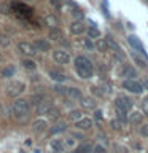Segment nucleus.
<instances>
[{"mask_svg":"<svg viewBox=\"0 0 148 153\" xmlns=\"http://www.w3.org/2000/svg\"><path fill=\"white\" fill-rule=\"evenodd\" d=\"M95 48H97L99 51H102V53H105V51H108V43H107V40H97V43H95Z\"/></svg>","mask_w":148,"mask_h":153,"instance_id":"obj_22","label":"nucleus"},{"mask_svg":"<svg viewBox=\"0 0 148 153\" xmlns=\"http://www.w3.org/2000/svg\"><path fill=\"white\" fill-rule=\"evenodd\" d=\"M147 2H148V0H147Z\"/></svg>","mask_w":148,"mask_h":153,"instance_id":"obj_44","label":"nucleus"},{"mask_svg":"<svg viewBox=\"0 0 148 153\" xmlns=\"http://www.w3.org/2000/svg\"><path fill=\"white\" fill-rule=\"evenodd\" d=\"M29 108H30V102L26 99H18L16 102L13 104V113L21 117V115H27Z\"/></svg>","mask_w":148,"mask_h":153,"instance_id":"obj_2","label":"nucleus"},{"mask_svg":"<svg viewBox=\"0 0 148 153\" xmlns=\"http://www.w3.org/2000/svg\"><path fill=\"white\" fill-rule=\"evenodd\" d=\"M35 48L38 51H50V42H46V40H43V38H38V40L35 42Z\"/></svg>","mask_w":148,"mask_h":153,"instance_id":"obj_13","label":"nucleus"},{"mask_svg":"<svg viewBox=\"0 0 148 153\" xmlns=\"http://www.w3.org/2000/svg\"><path fill=\"white\" fill-rule=\"evenodd\" d=\"M123 88L127 89L129 93H134V94H140L143 91V85L140 83V81L134 80V78H127L126 81L123 83Z\"/></svg>","mask_w":148,"mask_h":153,"instance_id":"obj_3","label":"nucleus"},{"mask_svg":"<svg viewBox=\"0 0 148 153\" xmlns=\"http://www.w3.org/2000/svg\"><path fill=\"white\" fill-rule=\"evenodd\" d=\"M0 59H2V54H0Z\"/></svg>","mask_w":148,"mask_h":153,"instance_id":"obj_43","label":"nucleus"},{"mask_svg":"<svg viewBox=\"0 0 148 153\" xmlns=\"http://www.w3.org/2000/svg\"><path fill=\"white\" fill-rule=\"evenodd\" d=\"M84 45L88 46V48H92V43H91L89 40H86V42H84Z\"/></svg>","mask_w":148,"mask_h":153,"instance_id":"obj_40","label":"nucleus"},{"mask_svg":"<svg viewBox=\"0 0 148 153\" xmlns=\"http://www.w3.org/2000/svg\"><path fill=\"white\" fill-rule=\"evenodd\" d=\"M140 134L145 136V137H148V124H143V126L140 128Z\"/></svg>","mask_w":148,"mask_h":153,"instance_id":"obj_35","label":"nucleus"},{"mask_svg":"<svg viewBox=\"0 0 148 153\" xmlns=\"http://www.w3.org/2000/svg\"><path fill=\"white\" fill-rule=\"evenodd\" d=\"M50 76H51L54 81H64V80H65V75L61 74V72H57V70H51V72H50Z\"/></svg>","mask_w":148,"mask_h":153,"instance_id":"obj_21","label":"nucleus"},{"mask_svg":"<svg viewBox=\"0 0 148 153\" xmlns=\"http://www.w3.org/2000/svg\"><path fill=\"white\" fill-rule=\"evenodd\" d=\"M95 117H97V120H102V113L97 110V112H95Z\"/></svg>","mask_w":148,"mask_h":153,"instance_id":"obj_41","label":"nucleus"},{"mask_svg":"<svg viewBox=\"0 0 148 153\" xmlns=\"http://www.w3.org/2000/svg\"><path fill=\"white\" fill-rule=\"evenodd\" d=\"M88 35H89V38H99L100 32H99V29L95 27V26H91L88 29Z\"/></svg>","mask_w":148,"mask_h":153,"instance_id":"obj_25","label":"nucleus"},{"mask_svg":"<svg viewBox=\"0 0 148 153\" xmlns=\"http://www.w3.org/2000/svg\"><path fill=\"white\" fill-rule=\"evenodd\" d=\"M75 126L78 129H81V131H86V129H89L92 126V121L89 118H80L78 121H75Z\"/></svg>","mask_w":148,"mask_h":153,"instance_id":"obj_10","label":"nucleus"},{"mask_svg":"<svg viewBox=\"0 0 148 153\" xmlns=\"http://www.w3.org/2000/svg\"><path fill=\"white\" fill-rule=\"evenodd\" d=\"M73 16L80 19V18H83V13H81V11H78V10H75V13H73Z\"/></svg>","mask_w":148,"mask_h":153,"instance_id":"obj_38","label":"nucleus"},{"mask_svg":"<svg viewBox=\"0 0 148 153\" xmlns=\"http://www.w3.org/2000/svg\"><path fill=\"white\" fill-rule=\"evenodd\" d=\"M76 153H89L91 152V145L89 143H84V145H80L78 148L75 150Z\"/></svg>","mask_w":148,"mask_h":153,"instance_id":"obj_29","label":"nucleus"},{"mask_svg":"<svg viewBox=\"0 0 148 153\" xmlns=\"http://www.w3.org/2000/svg\"><path fill=\"white\" fill-rule=\"evenodd\" d=\"M8 45H10L8 35H0V46H8Z\"/></svg>","mask_w":148,"mask_h":153,"instance_id":"obj_31","label":"nucleus"},{"mask_svg":"<svg viewBox=\"0 0 148 153\" xmlns=\"http://www.w3.org/2000/svg\"><path fill=\"white\" fill-rule=\"evenodd\" d=\"M46 115H48V117H50L51 120H57V118L61 117V112H59V110H57L56 107H51V108H50V112H48Z\"/></svg>","mask_w":148,"mask_h":153,"instance_id":"obj_26","label":"nucleus"},{"mask_svg":"<svg viewBox=\"0 0 148 153\" xmlns=\"http://www.w3.org/2000/svg\"><path fill=\"white\" fill-rule=\"evenodd\" d=\"M92 93H94V94H97V96H104V94H105L104 91H100V88H95V86L92 88Z\"/></svg>","mask_w":148,"mask_h":153,"instance_id":"obj_36","label":"nucleus"},{"mask_svg":"<svg viewBox=\"0 0 148 153\" xmlns=\"http://www.w3.org/2000/svg\"><path fill=\"white\" fill-rule=\"evenodd\" d=\"M24 89H26L24 83H21V81H13L11 85H8L7 94H8V96H11V97H16V96H19Z\"/></svg>","mask_w":148,"mask_h":153,"instance_id":"obj_5","label":"nucleus"},{"mask_svg":"<svg viewBox=\"0 0 148 153\" xmlns=\"http://www.w3.org/2000/svg\"><path fill=\"white\" fill-rule=\"evenodd\" d=\"M22 65H24V69H29V70H33L37 67V64L32 59H24L22 61Z\"/></svg>","mask_w":148,"mask_h":153,"instance_id":"obj_27","label":"nucleus"},{"mask_svg":"<svg viewBox=\"0 0 148 153\" xmlns=\"http://www.w3.org/2000/svg\"><path fill=\"white\" fill-rule=\"evenodd\" d=\"M67 96H70V97H73V99H81L83 97L81 93H80V89H76V88H67Z\"/></svg>","mask_w":148,"mask_h":153,"instance_id":"obj_19","label":"nucleus"},{"mask_svg":"<svg viewBox=\"0 0 148 153\" xmlns=\"http://www.w3.org/2000/svg\"><path fill=\"white\" fill-rule=\"evenodd\" d=\"M142 110H143V113L148 117V97L142 100Z\"/></svg>","mask_w":148,"mask_h":153,"instance_id":"obj_33","label":"nucleus"},{"mask_svg":"<svg viewBox=\"0 0 148 153\" xmlns=\"http://www.w3.org/2000/svg\"><path fill=\"white\" fill-rule=\"evenodd\" d=\"M51 148L54 150L56 153H61L62 150H64V143H62V140H59V139H54V140H51Z\"/></svg>","mask_w":148,"mask_h":153,"instance_id":"obj_17","label":"nucleus"},{"mask_svg":"<svg viewBox=\"0 0 148 153\" xmlns=\"http://www.w3.org/2000/svg\"><path fill=\"white\" fill-rule=\"evenodd\" d=\"M127 42H129V45L134 48V51H138L140 54L147 56V51H145V48H143V43L138 40V37H135V35H129V37H127Z\"/></svg>","mask_w":148,"mask_h":153,"instance_id":"obj_7","label":"nucleus"},{"mask_svg":"<svg viewBox=\"0 0 148 153\" xmlns=\"http://www.w3.org/2000/svg\"><path fill=\"white\" fill-rule=\"evenodd\" d=\"M115 107H116V112H129L132 108V100L126 97V96H119L116 97V102H115Z\"/></svg>","mask_w":148,"mask_h":153,"instance_id":"obj_4","label":"nucleus"},{"mask_svg":"<svg viewBox=\"0 0 148 153\" xmlns=\"http://www.w3.org/2000/svg\"><path fill=\"white\" fill-rule=\"evenodd\" d=\"M127 120H129V121H131L132 124H140L142 120H143V115H142L140 112H137V110H134V112L129 113Z\"/></svg>","mask_w":148,"mask_h":153,"instance_id":"obj_11","label":"nucleus"},{"mask_svg":"<svg viewBox=\"0 0 148 153\" xmlns=\"http://www.w3.org/2000/svg\"><path fill=\"white\" fill-rule=\"evenodd\" d=\"M18 50L22 53V54H26V56H35V53H37V48L35 45H32V43H29V42H21L18 45Z\"/></svg>","mask_w":148,"mask_h":153,"instance_id":"obj_6","label":"nucleus"},{"mask_svg":"<svg viewBox=\"0 0 148 153\" xmlns=\"http://www.w3.org/2000/svg\"><path fill=\"white\" fill-rule=\"evenodd\" d=\"M13 75H14V67H7V69L2 70V76H5V78H11Z\"/></svg>","mask_w":148,"mask_h":153,"instance_id":"obj_28","label":"nucleus"},{"mask_svg":"<svg viewBox=\"0 0 148 153\" xmlns=\"http://www.w3.org/2000/svg\"><path fill=\"white\" fill-rule=\"evenodd\" d=\"M53 57H54V61L57 64H67V62L70 61V54L64 50H56L53 53Z\"/></svg>","mask_w":148,"mask_h":153,"instance_id":"obj_8","label":"nucleus"},{"mask_svg":"<svg viewBox=\"0 0 148 153\" xmlns=\"http://www.w3.org/2000/svg\"><path fill=\"white\" fill-rule=\"evenodd\" d=\"M75 70L81 78H91L94 74V65L88 57L78 56V57H75Z\"/></svg>","mask_w":148,"mask_h":153,"instance_id":"obj_1","label":"nucleus"},{"mask_svg":"<svg viewBox=\"0 0 148 153\" xmlns=\"http://www.w3.org/2000/svg\"><path fill=\"white\" fill-rule=\"evenodd\" d=\"M69 118L72 121H78L80 118H83V112H81V110H72L69 113Z\"/></svg>","mask_w":148,"mask_h":153,"instance_id":"obj_23","label":"nucleus"},{"mask_svg":"<svg viewBox=\"0 0 148 153\" xmlns=\"http://www.w3.org/2000/svg\"><path fill=\"white\" fill-rule=\"evenodd\" d=\"M132 57L138 62V65H142V67H145V65H147V59H142V57L138 56V54H135V53H132Z\"/></svg>","mask_w":148,"mask_h":153,"instance_id":"obj_30","label":"nucleus"},{"mask_svg":"<svg viewBox=\"0 0 148 153\" xmlns=\"http://www.w3.org/2000/svg\"><path fill=\"white\" fill-rule=\"evenodd\" d=\"M48 37H50L51 40H54V42H59L61 38H62L61 29H57V27H50V33H48Z\"/></svg>","mask_w":148,"mask_h":153,"instance_id":"obj_14","label":"nucleus"},{"mask_svg":"<svg viewBox=\"0 0 148 153\" xmlns=\"http://www.w3.org/2000/svg\"><path fill=\"white\" fill-rule=\"evenodd\" d=\"M94 153H105V150L100 145H97V147H95V150H94Z\"/></svg>","mask_w":148,"mask_h":153,"instance_id":"obj_37","label":"nucleus"},{"mask_svg":"<svg viewBox=\"0 0 148 153\" xmlns=\"http://www.w3.org/2000/svg\"><path fill=\"white\" fill-rule=\"evenodd\" d=\"M32 100H33L32 104H37V105H38V104H40L41 100H43V96H41V94H33V97H32Z\"/></svg>","mask_w":148,"mask_h":153,"instance_id":"obj_34","label":"nucleus"},{"mask_svg":"<svg viewBox=\"0 0 148 153\" xmlns=\"http://www.w3.org/2000/svg\"><path fill=\"white\" fill-rule=\"evenodd\" d=\"M121 75L126 76V78H134V76L137 75V72L134 70V67H131V65H124L123 70H121Z\"/></svg>","mask_w":148,"mask_h":153,"instance_id":"obj_15","label":"nucleus"},{"mask_svg":"<svg viewBox=\"0 0 148 153\" xmlns=\"http://www.w3.org/2000/svg\"><path fill=\"white\" fill-rule=\"evenodd\" d=\"M32 128L35 129V131L41 132V131H45V129H46V121H45V120H35L33 124H32Z\"/></svg>","mask_w":148,"mask_h":153,"instance_id":"obj_18","label":"nucleus"},{"mask_svg":"<svg viewBox=\"0 0 148 153\" xmlns=\"http://www.w3.org/2000/svg\"><path fill=\"white\" fill-rule=\"evenodd\" d=\"M81 107L83 108H95V100L91 97H81Z\"/></svg>","mask_w":148,"mask_h":153,"instance_id":"obj_16","label":"nucleus"},{"mask_svg":"<svg viewBox=\"0 0 148 153\" xmlns=\"http://www.w3.org/2000/svg\"><path fill=\"white\" fill-rule=\"evenodd\" d=\"M67 129V124L65 123H57L56 126L51 128V134H59V132H64Z\"/></svg>","mask_w":148,"mask_h":153,"instance_id":"obj_20","label":"nucleus"},{"mask_svg":"<svg viewBox=\"0 0 148 153\" xmlns=\"http://www.w3.org/2000/svg\"><path fill=\"white\" fill-rule=\"evenodd\" d=\"M51 107H53V105H51L50 102H46V100H41V102L37 105V113H38V115H46L48 112H50Z\"/></svg>","mask_w":148,"mask_h":153,"instance_id":"obj_12","label":"nucleus"},{"mask_svg":"<svg viewBox=\"0 0 148 153\" xmlns=\"http://www.w3.org/2000/svg\"><path fill=\"white\" fill-rule=\"evenodd\" d=\"M84 30H86V27H84L83 21H75V22H72L70 32L73 33V35H80V33H83Z\"/></svg>","mask_w":148,"mask_h":153,"instance_id":"obj_9","label":"nucleus"},{"mask_svg":"<svg viewBox=\"0 0 148 153\" xmlns=\"http://www.w3.org/2000/svg\"><path fill=\"white\" fill-rule=\"evenodd\" d=\"M110 124H112V128L115 129V131H119V129H121V121H119V120H113Z\"/></svg>","mask_w":148,"mask_h":153,"instance_id":"obj_32","label":"nucleus"},{"mask_svg":"<svg viewBox=\"0 0 148 153\" xmlns=\"http://www.w3.org/2000/svg\"><path fill=\"white\" fill-rule=\"evenodd\" d=\"M70 153H76V152H70Z\"/></svg>","mask_w":148,"mask_h":153,"instance_id":"obj_42","label":"nucleus"},{"mask_svg":"<svg viewBox=\"0 0 148 153\" xmlns=\"http://www.w3.org/2000/svg\"><path fill=\"white\" fill-rule=\"evenodd\" d=\"M45 22H46V26H50V27H57V18L53 16V14H48L45 18Z\"/></svg>","mask_w":148,"mask_h":153,"instance_id":"obj_24","label":"nucleus"},{"mask_svg":"<svg viewBox=\"0 0 148 153\" xmlns=\"http://www.w3.org/2000/svg\"><path fill=\"white\" fill-rule=\"evenodd\" d=\"M50 2L54 5V7H59V0H50Z\"/></svg>","mask_w":148,"mask_h":153,"instance_id":"obj_39","label":"nucleus"}]
</instances>
